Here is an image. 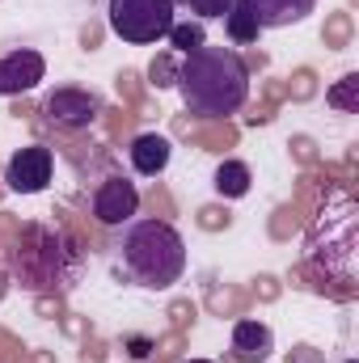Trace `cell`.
Returning a JSON list of instances; mask_svg holds the SVG:
<instances>
[{
  "label": "cell",
  "instance_id": "6da1fadb",
  "mask_svg": "<svg viewBox=\"0 0 359 363\" xmlns=\"http://www.w3.org/2000/svg\"><path fill=\"white\" fill-rule=\"evenodd\" d=\"M178 93L190 114L224 118L250 101V64L233 47H194L178 64Z\"/></svg>",
  "mask_w": 359,
  "mask_h": 363
},
{
  "label": "cell",
  "instance_id": "7a4b0ae2",
  "mask_svg": "<svg viewBox=\"0 0 359 363\" xmlns=\"http://www.w3.org/2000/svg\"><path fill=\"white\" fill-rule=\"evenodd\" d=\"M118 262L136 287L165 291L186 271V241L170 220H131L118 245Z\"/></svg>",
  "mask_w": 359,
  "mask_h": 363
},
{
  "label": "cell",
  "instance_id": "3957f363",
  "mask_svg": "<svg viewBox=\"0 0 359 363\" xmlns=\"http://www.w3.org/2000/svg\"><path fill=\"white\" fill-rule=\"evenodd\" d=\"M13 274L30 291L72 287L77 274H81V254H77V245L64 233H55L47 224H26L17 250H13Z\"/></svg>",
  "mask_w": 359,
  "mask_h": 363
},
{
  "label": "cell",
  "instance_id": "277c9868",
  "mask_svg": "<svg viewBox=\"0 0 359 363\" xmlns=\"http://www.w3.org/2000/svg\"><path fill=\"white\" fill-rule=\"evenodd\" d=\"M309 250L326 274H334L343 283L351 279V271H355V203L347 194H334L317 211V220L309 228Z\"/></svg>",
  "mask_w": 359,
  "mask_h": 363
},
{
  "label": "cell",
  "instance_id": "5b68a950",
  "mask_svg": "<svg viewBox=\"0 0 359 363\" xmlns=\"http://www.w3.org/2000/svg\"><path fill=\"white\" fill-rule=\"evenodd\" d=\"M174 13H178L174 0H110L106 4L110 30L131 47H153L157 38H165L174 26Z\"/></svg>",
  "mask_w": 359,
  "mask_h": 363
},
{
  "label": "cell",
  "instance_id": "8992f818",
  "mask_svg": "<svg viewBox=\"0 0 359 363\" xmlns=\"http://www.w3.org/2000/svg\"><path fill=\"white\" fill-rule=\"evenodd\" d=\"M43 114L60 131H85L101 114V97L93 89H81V85H55L43 97Z\"/></svg>",
  "mask_w": 359,
  "mask_h": 363
},
{
  "label": "cell",
  "instance_id": "52a82bcc",
  "mask_svg": "<svg viewBox=\"0 0 359 363\" xmlns=\"http://www.w3.org/2000/svg\"><path fill=\"white\" fill-rule=\"evenodd\" d=\"M55 169V157L47 144H26L4 161V186L13 194H43Z\"/></svg>",
  "mask_w": 359,
  "mask_h": 363
},
{
  "label": "cell",
  "instance_id": "ba28073f",
  "mask_svg": "<svg viewBox=\"0 0 359 363\" xmlns=\"http://www.w3.org/2000/svg\"><path fill=\"white\" fill-rule=\"evenodd\" d=\"M136 211H140V190H136L131 178L110 174V178L97 182V190H93V220H97V224L123 228V224L136 220Z\"/></svg>",
  "mask_w": 359,
  "mask_h": 363
},
{
  "label": "cell",
  "instance_id": "9c48e42d",
  "mask_svg": "<svg viewBox=\"0 0 359 363\" xmlns=\"http://www.w3.org/2000/svg\"><path fill=\"white\" fill-rule=\"evenodd\" d=\"M43 81H47V60H43V51L21 47V51L0 55V97H21V93L38 89Z\"/></svg>",
  "mask_w": 359,
  "mask_h": 363
},
{
  "label": "cell",
  "instance_id": "30bf717a",
  "mask_svg": "<svg viewBox=\"0 0 359 363\" xmlns=\"http://www.w3.org/2000/svg\"><path fill=\"white\" fill-rule=\"evenodd\" d=\"M170 157H174V144H170L165 135H157V131L136 135L131 148H127V161H131V169H136L140 178H157V174H165V169H170Z\"/></svg>",
  "mask_w": 359,
  "mask_h": 363
},
{
  "label": "cell",
  "instance_id": "8fae6325",
  "mask_svg": "<svg viewBox=\"0 0 359 363\" xmlns=\"http://www.w3.org/2000/svg\"><path fill=\"white\" fill-rule=\"evenodd\" d=\"M233 363H263L275 355V334H270V325L263 321H237L233 325Z\"/></svg>",
  "mask_w": 359,
  "mask_h": 363
},
{
  "label": "cell",
  "instance_id": "7c38bea8",
  "mask_svg": "<svg viewBox=\"0 0 359 363\" xmlns=\"http://www.w3.org/2000/svg\"><path fill=\"white\" fill-rule=\"evenodd\" d=\"M245 4L254 9L263 30H287L317 9V0H245Z\"/></svg>",
  "mask_w": 359,
  "mask_h": 363
},
{
  "label": "cell",
  "instance_id": "4fadbf2b",
  "mask_svg": "<svg viewBox=\"0 0 359 363\" xmlns=\"http://www.w3.org/2000/svg\"><path fill=\"white\" fill-rule=\"evenodd\" d=\"M224 34H228L233 47H250V43L263 38V26H258L254 9H250L245 0H233V9L224 13Z\"/></svg>",
  "mask_w": 359,
  "mask_h": 363
},
{
  "label": "cell",
  "instance_id": "5bb4252c",
  "mask_svg": "<svg viewBox=\"0 0 359 363\" xmlns=\"http://www.w3.org/2000/svg\"><path fill=\"white\" fill-rule=\"evenodd\" d=\"M211 186H216V194H224V199H245L250 186H254V174H250L245 161H220Z\"/></svg>",
  "mask_w": 359,
  "mask_h": 363
},
{
  "label": "cell",
  "instance_id": "9a60e30c",
  "mask_svg": "<svg viewBox=\"0 0 359 363\" xmlns=\"http://www.w3.org/2000/svg\"><path fill=\"white\" fill-rule=\"evenodd\" d=\"M165 38H170V47H174L178 55H190L194 47H207V30H203V21H182V26L174 21Z\"/></svg>",
  "mask_w": 359,
  "mask_h": 363
},
{
  "label": "cell",
  "instance_id": "2e32d148",
  "mask_svg": "<svg viewBox=\"0 0 359 363\" xmlns=\"http://www.w3.org/2000/svg\"><path fill=\"white\" fill-rule=\"evenodd\" d=\"M355 93H359V77H355V72H347L334 89L326 93V101H330L334 110H343V114H355V110H359V97H355Z\"/></svg>",
  "mask_w": 359,
  "mask_h": 363
},
{
  "label": "cell",
  "instance_id": "e0dca14e",
  "mask_svg": "<svg viewBox=\"0 0 359 363\" xmlns=\"http://www.w3.org/2000/svg\"><path fill=\"white\" fill-rule=\"evenodd\" d=\"M174 9L194 13L199 21H216V17H224V13L233 9V0H174Z\"/></svg>",
  "mask_w": 359,
  "mask_h": 363
},
{
  "label": "cell",
  "instance_id": "ac0fdd59",
  "mask_svg": "<svg viewBox=\"0 0 359 363\" xmlns=\"http://www.w3.org/2000/svg\"><path fill=\"white\" fill-rule=\"evenodd\" d=\"M148 77H153V85H157V89H170V85L178 81V64H174L170 55H161V60H153Z\"/></svg>",
  "mask_w": 359,
  "mask_h": 363
},
{
  "label": "cell",
  "instance_id": "d6986e66",
  "mask_svg": "<svg viewBox=\"0 0 359 363\" xmlns=\"http://www.w3.org/2000/svg\"><path fill=\"white\" fill-rule=\"evenodd\" d=\"M186 363H216V359H186Z\"/></svg>",
  "mask_w": 359,
  "mask_h": 363
}]
</instances>
